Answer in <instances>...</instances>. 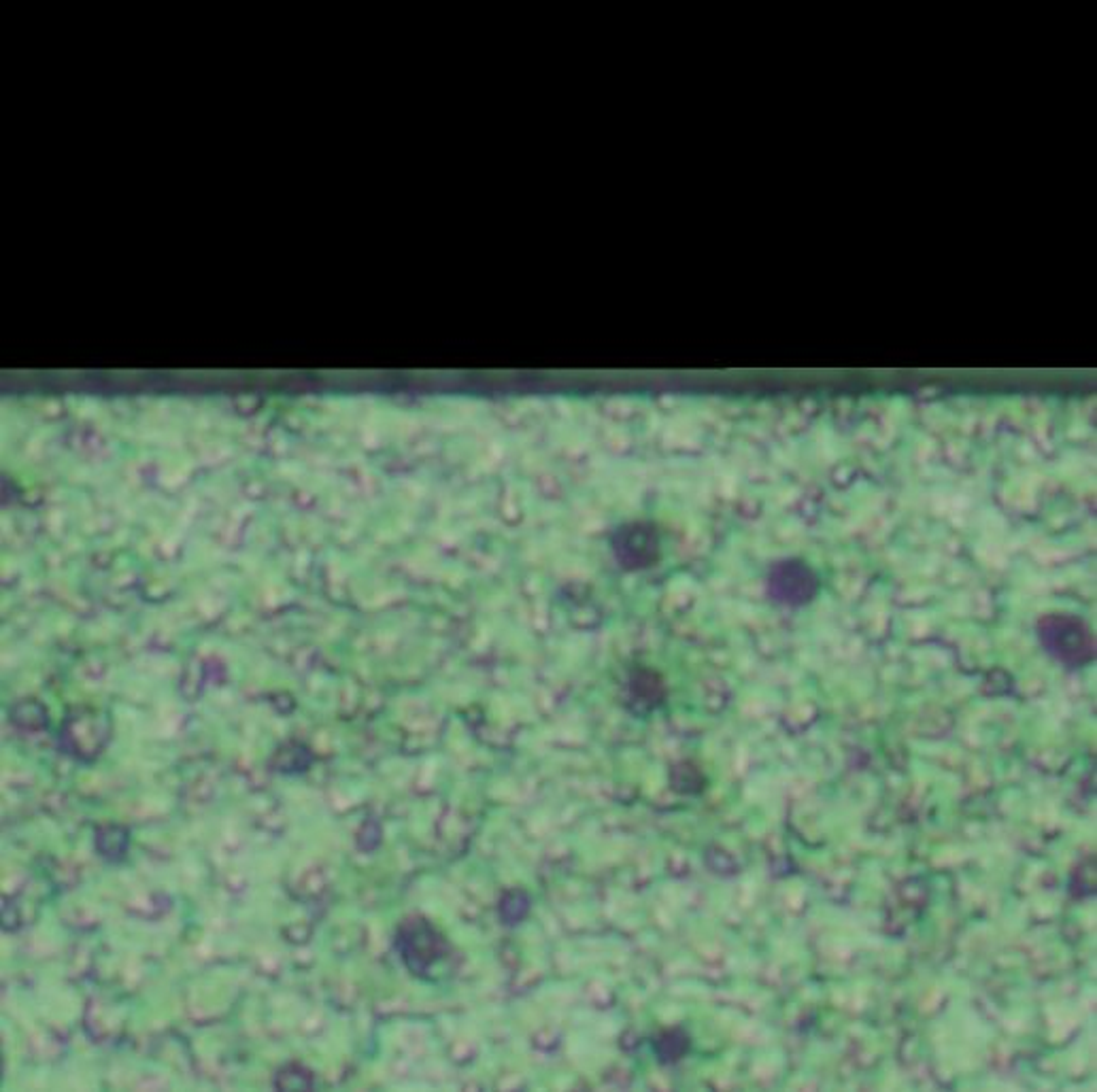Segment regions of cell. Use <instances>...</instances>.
Listing matches in <instances>:
<instances>
[{
    "instance_id": "cell-1",
    "label": "cell",
    "mask_w": 1097,
    "mask_h": 1092,
    "mask_svg": "<svg viewBox=\"0 0 1097 1092\" xmlns=\"http://www.w3.org/2000/svg\"><path fill=\"white\" fill-rule=\"evenodd\" d=\"M394 950L406 971L423 982H441L454 974L456 950L447 936L423 917L404 919L394 933Z\"/></svg>"
},
{
    "instance_id": "cell-2",
    "label": "cell",
    "mask_w": 1097,
    "mask_h": 1092,
    "mask_svg": "<svg viewBox=\"0 0 1097 1092\" xmlns=\"http://www.w3.org/2000/svg\"><path fill=\"white\" fill-rule=\"evenodd\" d=\"M1036 631L1042 648L1065 668H1082L1095 660L1093 631L1074 614H1044Z\"/></svg>"
},
{
    "instance_id": "cell-3",
    "label": "cell",
    "mask_w": 1097,
    "mask_h": 1092,
    "mask_svg": "<svg viewBox=\"0 0 1097 1092\" xmlns=\"http://www.w3.org/2000/svg\"><path fill=\"white\" fill-rule=\"evenodd\" d=\"M615 561L627 572H640L662 559V536L648 521H629L613 530L608 540Z\"/></svg>"
},
{
    "instance_id": "cell-4",
    "label": "cell",
    "mask_w": 1097,
    "mask_h": 1092,
    "mask_svg": "<svg viewBox=\"0 0 1097 1092\" xmlns=\"http://www.w3.org/2000/svg\"><path fill=\"white\" fill-rule=\"evenodd\" d=\"M821 589L817 572L802 559L774 561L766 574L768 597L785 608L808 606Z\"/></svg>"
},
{
    "instance_id": "cell-5",
    "label": "cell",
    "mask_w": 1097,
    "mask_h": 1092,
    "mask_svg": "<svg viewBox=\"0 0 1097 1092\" xmlns=\"http://www.w3.org/2000/svg\"><path fill=\"white\" fill-rule=\"evenodd\" d=\"M666 702L664 679L648 670L636 668L629 672L623 685V704L634 717H648Z\"/></svg>"
},
{
    "instance_id": "cell-6",
    "label": "cell",
    "mask_w": 1097,
    "mask_h": 1092,
    "mask_svg": "<svg viewBox=\"0 0 1097 1092\" xmlns=\"http://www.w3.org/2000/svg\"><path fill=\"white\" fill-rule=\"evenodd\" d=\"M94 848L107 863H120L126 858L130 848V831L122 825H103L96 829Z\"/></svg>"
},
{
    "instance_id": "cell-7",
    "label": "cell",
    "mask_w": 1097,
    "mask_h": 1092,
    "mask_svg": "<svg viewBox=\"0 0 1097 1092\" xmlns=\"http://www.w3.org/2000/svg\"><path fill=\"white\" fill-rule=\"evenodd\" d=\"M690 1048H692V1039L683 1029H666L662 1033H657L653 1039L655 1058L662 1065L679 1062L690 1052Z\"/></svg>"
},
{
    "instance_id": "cell-8",
    "label": "cell",
    "mask_w": 1097,
    "mask_h": 1092,
    "mask_svg": "<svg viewBox=\"0 0 1097 1092\" xmlns=\"http://www.w3.org/2000/svg\"><path fill=\"white\" fill-rule=\"evenodd\" d=\"M528 912H530V897L524 891H509L498 904L500 923L505 927H515V925L524 923Z\"/></svg>"
},
{
    "instance_id": "cell-9",
    "label": "cell",
    "mask_w": 1097,
    "mask_h": 1092,
    "mask_svg": "<svg viewBox=\"0 0 1097 1092\" xmlns=\"http://www.w3.org/2000/svg\"><path fill=\"white\" fill-rule=\"evenodd\" d=\"M292 1073H294V1071H292V1065L284 1067V1069L277 1073V1077H275V1086H279L281 1090H292V1088H296V1090H309V1088L315 1086L313 1075H311L309 1069H303L300 1065H296V1075H292Z\"/></svg>"
},
{
    "instance_id": "cell-10",
    "label": "cell",
    "mask_w": 1097,
    "mask_h": 1092,
    "mask_svg": "<svg viewBox=\"0 0 1097 1092\" xmlns=\"http://www.w3.org/2000/svg\"><path fill=\"white\" fill-rule=\"evenodd\" d=\"M673 772L681 774V778H679V776H673V789H675V791H679V786H681L683 782H688V784L683 786V793H694V789H692L690 782H694L696 789L702 791V786H705V784H702V782H705V776L700 774L698 767H694V765H690V763H681V765L675 767Z\"/></svg>"
}]
</instances>
